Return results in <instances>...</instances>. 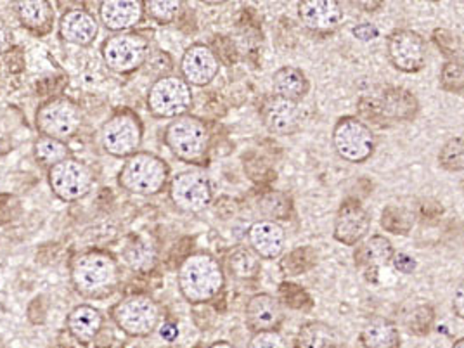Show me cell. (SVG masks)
<instances>
[{"label":"cell","instance_id":"obj_41","mask_svg":"<svg viewBox=\"0 0 464 348\" xmlns=\"http://www.w3.org/2000/svg\"><path fill=\"white\" fill-rule=\"evenodd\" d=\"M392 264H393L395 271L402 272V274H412L418 267V262L406 253H395L392 258Z\"/></svg>","mask_w":464,"mask_h":348},{"label":"cell","instance_id":"obj_10","mask_svg":"<svg viewBox=\"0 0 464 348\" xmlns=\"http://www.w3.org/2000/svg\"><path fill=\"white\" fill-rule=\"evenodd\" d=\"M94 182L92 169L75 156L47 169L49 189L64 203H75L89 196Z\"/></svg>","mask_w":464,"mask_h":348},{"label":"cell","instance_id":"obj_6","mask_svg":"<svg viewBox=\"0 0 464 348\" xmlns=\"http://www.w3.org/2000/svg\"><path fill=\"white\" fill-rule=\"evenodd\" d=\"M108 315L116 328L129 338H148L161 323V307L153 296L134 293L113 304Z\"/></svg>","mask_w":464,"mask_h":348},{"label":"cell","instance_id":"obj_1","mask_svg":"<svg viewBox=\"0 0 464 348\" xmlns=\"http://www.w3.org/2000/svg\"><path fill=\"white\" fill-rule=\"evenodd\" d=\"M121 279L115 255L104 248L77 253L70 262V283L85 300H104L115 293Z\"/></svg>","mask_w":464,"mask_h":348},{"label":"cell","instance_id":"obj_12","mask_svg":"<svg viewBox=\"0 0 464 348\" xmlns=\"http://www.w3.org/2000/svg\"><path fill=\"white\" fill-rule=\"evenodd\" d=\"M333 146L348 163H364L374 153L376 139L366 121L357 116H342L333 129Z\"/></svg>","mask_w":464,"mask_h":348},{"label":"cell","instance_id":"obj_39","mask_svg":"<svg viewBox=\"0 0 464 348\" xmlns=\"http://www.w3.org/2000/svg\"><path fill=\"white\" fill-rule=\"evenodd\" d=\"M431 39H433L435 45L440 49V53H442L444 56L456 59V54H458V51H459V44H458V40H456V37H454L449 30H444V28L433 30Z\"/></svg>","mask_w":464,"mask_h":348},{"label":"cell","instance_id":"obj_38","mask_svg":"<svg viewBox=\"0 0 464 348\" xmlns=\"http://www.w3.org/2000/svg\"><path fill=\"white\" fill-rule=\"evenodd\" d=\"M291 198L285 193H269L262 199V210L269 217V220L276 218H288L290 217Z\"/></svg>","mask_w":464,"mask_h":348},{"label":"cell","instance_id":"obj_14","mask_svg":"<svg viewBox=\"0 0 464 348\" xmlns=\"http://www.w3.org/2000/svg\"><path fill=\"white\" fill-rule=\"evenodd\" d=\"M388 58L402 73L421 72L426 63L425 40L412 30H395L388 35Z\"/></svg>","mask_w":464,"mask_h":348},{"label":"cell","instance_id":"obj_28","mask_svg":"<svg viewBox=\"0 0 464 348\" xmlns=\"http://www.w3.org/2000/svg\"><path fill=\"white\" fill-rule=\"evenodd\" d=\"M338 347V334L326 323L310 321L304 324L296 338L293 348H336Z\"/></svg>","mask_w":464,"mask_h":348},{"label":"cell","instance_id":"obj_33","mask_svg":"<svg viewBox=\"0 0 464 348\" xmlns=\"http://www.w3.org/2000/svg\"><path fill=\"white\" fill-rule=\"evenodd\" d=\"M414 226V215L395 205H388L382 212V227L387 232L397 236H407Z\"/></svg>","mask_w":464,"mask_h":348},{"label":"cell","instance_id":"obj_21","mask_svg":"<svg viewBox=\"0 0 464 348\" xmlns=\"http://www.w3.org/2000/svg\"><path fill=\"white\" fill-rule=\"evenodd\" d=\"M245 321L252 333L277 331L285 323L283 304L269 293H256L246 302Z\"/></svg>","mask_w":464,"mask_h":348},{"label":"cell","instance_id":"obj_8","mask_svg":"<svg viewBox=\"0 0 464 348\" xmlns=\"http://www.w3.org/2000/svg\"><path fill=\"white\" fill-rule=\"evenodd\" d=\"M193 102V87L175 73L156 78L146 94V108L158 120L172 121L179 116L189 115Z\"/></svg>","mask_w":464,"mask_h":348},{"label":"cell","instance_id":"obj_17","mask_svg":"<svg viewBox=\"0 0 464 348\" xmlns=\"http://www.w3.org/2000/svg\"><path fill=\"white\" fill-rule=\"evenodd\" d=\"M298 18L314 35H331L343 23V7L338 0H302Z\"/></svg>","mask_w":464,"mask_h":348},{"label":"cell","instance_id":"obj_46","mask_svg":"<svg viewBox=\"0 0 464 348\" xmlns=\"http://www.w3.org/2000/svg\"><path fill=\"white\" fill-rule=\"evenodd\" d=\"M208 348H236L232 345L231 342H226V340H220V342H215Z\"/></svg>","mask_w":464,"mask_h":348},{"label":"cell","instance_id":"obj_16","mask_svg":"<svg viewBox=\"0 0 464 348\" xmlns=\"http://www.w3.org/2000/svg\"><path fill=\"white\" fill-rule=\"evenodd\" d=\"M144 16V0H102L97 5L99 24L111 34L134 32Z\"/></svg>","mask_w":464,"mask_h":348},{"label":"cell","instance_id":"obj_48","mask_svg":"<svg viewBox=\"0 0 464 348\" xmlns=\"http://www.w3.org/2000/svg\"><path fill=\"white\" fill-rule=\"evenodd\" d=\"M2 87H4V72H2V63H0V92H2Z\"/></svg>","mask_w":464,"mask_h":348},{"label":"cell","instance_id":"obj_7","mask_svg":"<svg viewBox=\"0 0 464 348\" xmlns=\"http://www.w3.org/2000/svg\"><path fill=\"white\" fill-rule=\"evenodd\" d=\"M99 54L104 66L116 75H132L151 54V42L139 32L113 34L102 40Z\"/></svg>","mask_w":464,"mask_h":348},{"label":"cell","instance_id":"obj_2","mask_svg":"<svg viewBox=\"0 0 464 348\" xmlns=\"http://www.w3.org/2000/svg\"><path fill=\"white\" fill-rule=\"evenodd\" d=\"M226 286V271L210 252L189 253L177 269V288L191 305L213 302Z\"/></svg>","mask_w":464,"mask_h":348},{"label":"cell","instance_id":"obj_34","mask_svg":"<svg viewBox=\"0 0 464 348\" xmlns=\"http://www.w3.org/2000/svg\"><path fill=\"white\" fill-rule=\"evenodd\" d=\"M279 302L288 309L300 310V312H309L314 309V300L309 291L304 290L302 286L291 281H283L279 285Z\"/></svg>","mask_w":464,"mask_h":348},{"label":"cell","instance_id":"obj_40","mask_svg":"<svg viewBox=\"0 0 464 348\" xmlns=\"http://www.w3.org/2000/svg\"><path fill=\"white\" fill-rule=\"evenodd\" d=\"M248 348H286V342L279 331L253 333Z\"/></svg>","mask_w":464,"mask_h":348},{"label":"cell","instance_id":"obj_13","mask_svg":"<svg viewBox=\"0 0 464 348\" xmlns=\"http://www.w3.org/2000/svg\"><path fill=\"white\" fill-rule=\"evenodd\" d=\"M179 75L191 87H207L220 72V59L210 45L203 42L191 44L179 63Z\"/></svg>","mask_w":464,"mask_h":348},{"label":"cell","instance_id":"obj_26","mask_svg":"<svg viewBox=\"0 0 464 348\" xmlns=\"http://www.w3.org/2000/svg\"><path fill=\"white\" fill-rule=\"evenodd\" d=\"M309 78L300 68L283 66L272 75L274 96L298 102L309 94Z\"/></svg>","mask_w":464,"mask_h":348},{"label":"cell","instance_id":"obj_44","mask_svg":"<svg viewBox=\"0 0 464 348\" xmlns=\"http://www.w3.org/2000/svg\"><path fill=\"white\" fill-rule=\"evenodd\" d=\"M11 44H13V32L7 26V23L0 18V54L9 53Z\"/></svg>","mask_w":464,"mask_h":348},{"label":"cell","instance_id":"obj_35","mask_svg":"<svg viewBox=\"0 0 464 348\" xmlns=\"http://www.w3.org/2000/svg\"><path fill=\"white\" fill-rule=\"evenodd\" d=\"M439 165L447 172H464V137H452L439 151Z\"/></svg>","mask_w":464,"mask_h":348},{"label":"cell","instance_id":"obj_19","mask_svg":"<svg viewBox=\"0 0 464 348\" xmlns=\"http://www.w3.org/2000/svg\"><path fill=\"white\" fill-rule=\"evenodd\" d=\"M56 28L63 42L77 47H91L99 35L101 24L92 11L85 7H72L59 16Z\"/></svg>","mask_w":464,"mask_h":348},{"label":"cell","instance_id":"obj_42","mask_svg":"<svg viewBox=\"0 0 464 348\" xmlns=\"http://www.w3.org/2000/svg\"><path fill=\"white\" fill-rule=\"evenodd\" d=\"M352 34L355 39L362 40V42H369V40L378 39L380 35V30L371 24V23H362V24H357L352 28Z\"/></svg>","mask_w":464,"mask_h":348},{"label":"cell","instance_id":"obj_29","mask_svg":"<svg viewBox=\"0 0 464 348\" xmlns=\"http://www.w3.org/2000/svg\"><path fill=\"white\" fill-rule=\"evenodd\" d=\"M32 153H34L35 161L45 169H51L61 161L75 156L73 155V150L68 146V142L45 136H39L34 140Z\"/></svg>","mask_w":464,"mask_h":348},{"label":"cell","instance_id":"obj_15","mask_svg":"<svg viewBox=\"0 0 464 348\" xmlns=\"http://www.w3.org/2000/svg\"><path fill=\"white\" fill-rule=\"evenodd\" d=\"M374 123L383 127L387 121H412L420 113V101L404 87H388L380 101H372Z\"/></svg>","mask_w":464,"mask_h":348},{"label":"cell","instance_id":"obj_32","mask_svg":"<svg viewBox=\"0 0 464 348\" xmlns=\"http://www.w3.org/2000/svg\"><path fill=\"white\" fill-rule=\"evenodd\" d=\"M182 5V0H144L146 16L158 23L160 26L172 24L177 20Z\"/></svg>","mask_w":464,"mask_h":348},{"label":"cell","instance_id":"obj_37","mask_svg":"<svg viewBox=\"0 0 464 348\" xmlns=\"http://www.w3.org/2000/svg\"><path fill=\"white\" fill-rule=\"evenodd\" d=\"M440 89L450 94H461L464 91V63L449 59L440 70Z\"/></svg>","mask_w":464,"mask_h":348},{"label":"cell","instance_id":"obj_27","mask_svg":"<svg viewBox=\"0 0 464 348\" xmlns=\"http://www.w3.org/2000/svg\"><path fill=\"white\" fill-rule=\"evenodd\" d=\"M361 343L364 348H399L401 334L390 319L374 317L361 331Z\"/></svg>","mask_w":464,"mask_h":348},{"label":"cell","instance_id":"obj_43","mask_svg":"<svg viewBox=\"0 0 464 348\" xmlns=\"http://www.w3.org/2000/svg\"><path fill=\"white\" fill-rule=\"evenodd\" d=\"M452 310L454 314L463 319L464 321V279L459 281V285L454 290V296H452Z\"/></svg>","mask_w":464,"mask_h":348},{"label":"cell","instance_id":"obj_3","mask_svg":"<svg viewBox=\"0 0 464 348\" xmlns=\"http://www.w3.org/2000/svg\"><path fill=\"white\" fill-rule=\"evenodd\" d=\"M172 170L167 160L151 151H139L123 160L116 182L125 193L151 198L163 193L169 188Z\"/></svg>","mask_w":464,"mask_h":348},{"label":"cell","instance_id":"obj_25","mask_svg":"<svg viewBox=\"0 0 464 348\" xmlns=\"http://www.w3.org/2000/svg\"><path fill=\"white\" fill-rule=\"evenodd\" d=\"M104 321V314L97 307L91 304H80L66 315V329L75 342L89 345L101 334Z\"/></svg>","mask_w":464,"mask_h":348},{"label":"cell","instance_id":"obj_4","mask_svg":"<svg viewBox=\"0 0 464 348\" xmlns=\"http://www.w3.org/2000/svg\"><path fill=\"white\" fill-rule=\"evenodd\" d=\"M163 142L179 161L203 165L210 151L212 132L203 118L189 113L167 123L163 130Z\"/></svg>","mask_w":464,"mask_h":348},{"label":"cell","instance_id":"obj_22","mask_svg":"<svg viewBox=\"0 0 464 348\" xmlns=\"http://www.w3.org/2000/svg\"><path fill=\"white\" fill-rule=\"evenodd\" d=\"M14 14L21 26L37 39L53 34L58 26L54 5L47 0H20L14 2Z\"/></svg>","mask_w":464,"mask_h":348},{"label":"cell","instance_id":"obj_31","mask_svg":"<svg viewBox=\"0 0 464 348\" xmlns=\"http://www.w3.org/2000/svg\"><path fill=\"white\" fill-rule=\"evenodd\" d=\"M317 266V252L312 246H298L279 260V271L286 277L307 274Z\"/></svg>","mask_w":464,"mask_h":348},{"label":"cell","instance_id":"obj_24","mask_svg":"<svg viewBox=\"0 0 464 348\" xmlns=\"http://www.w3.org/2000/svg\"><path fill=\"white\" fill-rule=\"evenodd\" d=\"M286 232L276 220H256L248 229V245L264 260H276L285 252Z\"/></svg>","mask_w":464,"mask_h":348},{"label":"cell","instance_id":"obj_36","mask_svg":"<svg viewBox=\"0 0 464 348\" xmlns=\"http://www.w3.org/2000/svg\"><path fill=\"white\" fill-rule=\"evenodd\" d=\"M407 329L416 336H426L435 324V310L430 304H420L407 315Z\"/></svg>","mask_w":464,"mask_h":348},{"label":"cell","instance_id":"obj_45","mask_svg":"<svg viewBox=\"0 0 464 348\" xmlns=\"http://www.w3.org/2000/svg\"><path fill=\"white\" fill-rule=\"evenodd\" d=\"M355 5L366 9V13H376L378 9L383 7V2H357Z\"/></svg>","mask_w":464,"mask_h":348},{"label":"cell","instance_id":"obj_23","mask_svg":"<svg viewBox=\"0 0 464 348\" xmlns=\"http://www.w3.org/2000/svg\"><path fill=\"white\" fill-rule=\"evenodd\" d=\"M393 255L395 250L390 239L382 234H374L355 246L353 260L355 266L364 271L369 281H376L380 267L390 264Z\"/></svg>","mask_w":464,"mask_h":348},{"label":"cell","instance_id":"obj_20","mask_svg":"<svg viewBox=\"0 0 464 348\" xmlns=\"http://www.w3.org/2000/svg\"><path fill=\"white\" fill-rule=\"evenodd\" d=\"M302 111L298 102L279 96L266 99L262 106V120L274 136H293L302 127Z\"/></svg>","mask_w":464,"mask_h":348},{"label":"cell","instance_id":"obj_18","mask_svg":"<svg viewBox=\"0 0 464 348\" xmlns=\"http://www.w3.org/2000/svg\"><path fill=\"white\" fill-rule=\"evenodd\" d=\"M371 229V215L368 210L353 198H348L334 218V239L345 246H357L366 239Z\"/></svg>","mask_w":464,"mask_h":348},{"label":"cell","instance_id":"obj_47","mask_svg":"<svg viewBox=\"0 0 464 348\" xmlns=\"http://www.w3.org/2000/svg\"><path fill=\"white\" fill-rule=\"evenodd\" d=\"M450 348H464V338H461V340H458L454 345Z\"/></svg>","mask_w":464,"mask_h":348},{"label":"cell","instance_id":"obj_9","mask_svg":"<svg viewBox=\"0 0 464 348\" xmlns=\"http://www.w3.org/2000/svg\"><path fill=\"white\" fill-rule=\"evenodd\" d=\"M83 120L85 116L75 99L66 96L49 97L40 102L35 111V129L40 136L68 142L80 132Z\"/></svg>","mask_w":464,"mask_h":348},{"label":"cell","instance_id":"obj_5","mask_svg":"<svg viewBox=\"0 0 464 348\" xmlns=\"http://www.w3.org/2000/svg\"><path fill=\"white\" fill-rule=\"evenodd\" d=\"M144 121L132 108H116L99 129V144L106 155L127 160L140 151Z\"/></svg>","mask_w":464,"mask_h":348},{"label":"cell","instance_id":"obj_11","mask_svg":"<svg viewBox=\"0 0 464 348\" xmlns=\"http://www.w3.org/2000/svg\"><path fill=\"white\" fill-rule=\"evenodd\" d=\"M167 191L179 212L191 215L205 212L213 199L212 180L199 169H188L172 175Z\"/></svg>","mask_w":464,"mask_h":348},{"label":"cell","instance_id":"obj_30","mask_svg":"<svg viewBox=\"0 0 464 348\" xmlns=\"http://www.w3.org/2000/svg\"><path fill=\"white\" fill-rule=\"evenodd\" d=\"M227 269L236 279L250 281L260 274V269H262L260 256L253 252L252 248L239 246V248H236V250L229 253Z\"/></svg>","mask_w":464,"mask_h":348}]
</instances>
